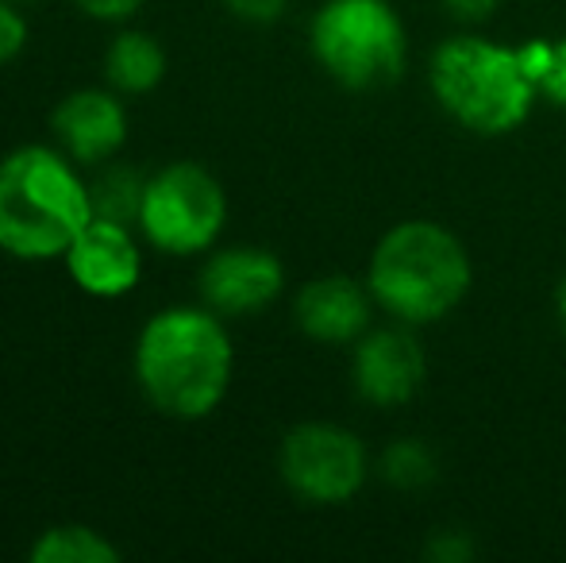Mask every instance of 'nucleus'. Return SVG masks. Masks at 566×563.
<instances>
[{
	"instance_id": "1",
	"label": "nucleus",
	"mask_w": 566,
	"mask_h": 563,
	"mask_svg": "<svg viewBox=\"0 0 566 563\" xmlns=\"http://www.w3.org/2000/svg\"><path fill=\"white\" fill-rule=\"evenodd\" d=\"M143 402L170 421H205L224 406L235 378L228 316L201 305H166L147 316L132 347Z\"/></svg>"
},
{
	"instance_id": "2",
	"label": "nucleus",
	"mask_w": 566,
	"mask_h": 563,
	"mask_svg": "<svg viewBox=\"0 0 566 563\" xmlns=\"http://www.w3.org/2000/svg\"><path fill=\"white\" fill-rule=\"evenodd\" d=\"M93 220L85 166L59 143H20L0 158V251L20 263H54Z\"/></svg>"
},
{
	"instance_id": "3",
	"label": "nucleus",
	"mask_w": 566,
	"mask_h": 563,
	"mask_svg": "<svg viewBox=\"0 0 566 563\" xmlns=\"http://www.w3.org/2000/svg\"><path fill=\"white\" fill-rule=\"evenodd\" d=\"M470 256L448 228L432 220H405L389 228L370 256L374 301L401 324H432L454 313L470 293Z\"/></svg>"
},
{
	"instance_id": "4",
	"label": "nucleus",
	"mask_w": 566,
	"mask_h": 563,
	"mask_svg": "<svg viewBox=\"0 0 566 563\" xmlns=\"http://www.w3.org/2000/svg\"><path fill=\"white\" fill-rule=\"evenodd\" d=\"M428 82L443 113L478 136L516 132L539 97L521 46H501L482 35L448 39L432 54Z\"/></svg>"
},
{
	"instance_id": "5",
	"label": "nucleus",
	"mask_w": 566,
	"mask_h": 563,
	"mask_svg": "<svg viewBox=\"0 0 566 563\" xmlns=\"http://www.w3.org/2000/svg\"><path fill=\"white\" fill-rule=\"evenodd\" d=\"M308 46L324 74L355 93L394 85L409 59L405 23L386 0H324L308 23Z\"/></svg>"
},
{
	"instance_id": "6",
	"label": "nucleus",
	"mask_w": 566,
	"mask_h": 563,
	"mask_svg": "<svg viewBox=\"0 0 566 563\" xmlns=\"http://www.w3.org/2000/svg\"><path fill=\"white\" fill-rule=\"evenodd\" d=\"M228 225V194L201 163H166L147 174L139 209V236L163 256L193 259L220 243Z\"/></svg>"
},
{
	"instance_id": "7",
	"label": "nucleus",
	"mask_w": 566,
	"mask_h": 563,
	"mask_svg": "<svg viewBox=\"0 0 566 563\" xmlns=\"http://www.w3.org/2000/svg\"><path fill=\"white\" fill-rule=\"evenodd\" d=\"M277 471L301 502L343 505L363 490L370 459L355 432L328 421H308L285 432Z\"/></svg>"
},
{
	"instance_id": "8",
	"label": "nucleus",
	"mask_w": 566,
	"mask_h": 563,
	"mask_svg": "<svg viewBox=\"0 0 566 563\" xmlns=\"http://www.w3.org/2000/svg\"><path fill=\"white\" fill-rule=\"evenodd\" d=\"M143 243L147 240H143L135 225L93 217L62 256V267H66L70 282L82 293H90L97 301H119L139 290L143 282V271H147Z\"/></svg>"
},
{
	"instance_id": "9",
	"label": "nucleus",
	"mask_w": 566,
	"mask_h": 563,
	"mask_svg": "<svg viewBox=\"0 0 566 563\" xmlns=\"http://www.w3.org/2000/svg\"><path fill=\"white\" fill-rule=\"evenodd\" d=\"M201 301L209 309H217L220 316H254L262 309H270L285 290V267L274 251L251 248H212L205 259L201 274Z\"/></svg>"
},
{
	"instance_id": "10",
	"label": "nucleus",
	"mask_w": 566,
	"mask_h": 563,
	"mask_svg": "<svg viewBox=\"0 0 566 563\" xmlns=\"http://www.w3.org/2000/svg\"><path fill=\"white\" fill-rule=\"evenodd\" d=\"M127 108L113 85L70 90L51 113V136L82 166H105L127 143Z\"/></svg>"
},
{
	"instance_id": "11",
	"label": "nucleus",
	"mask_w": 566,
	"mask_h": 563,
	"mask_svg": "<svg viewBox=\"0 0 566 563\" xmlns=\"http://www.w3.org/2000/svg\"><path fill=\"white\" fill-rule=\"evenodd\" d=\"M424 352L417 336L405 329H378L363 332L355 340V359H350V378L355 390L370 406H405L424 383Z\"/></svg>"
},
{
	"instance_id": "12",
	"label": "nucleus",
	"mask_w": 566,
	"mask_h": 563,
	"mask_svg": "<svg viewBox=\"0 0 566 563\" xmlns=\"http://www.w3.org/2000/svg\"><path fill=\"white\" fill-rule=\"evenodd\" d=\"M370 285L347 274H324L301 285V293L293 298V321L316 344H355L370 329Z\"/></svg>"
},
{
	"instance_id": "13",
	"label": "nucleus",
	"mask_w": 566,
	"mask_h": 563,
	"mask_svg": "<svg viewBox=\"0 0 566 563\" xmlns=\"http://www.w3.org/2000/svg\"><path fill=\"white\" fill-rule=\"evenodd\" d=\"M101 70H105V85H113L119 97H147L166 82L170 54L150 31L124 28L108 39Z\"/></svg>"
},
{
	"instance_id": "14",
	"label": "nucleus",
	"mask_w": 566,
	"mask_h": 563,
	"mask_svg": "<svg viewBox=\"0 0 566 563\" xmlns=\"http://www.w3.org/2000/svg\"><path fill=\"white\" fill-rule=\"evenodd\" d=\"M28 560L31 563H119L124 552L101 529L82 525V521H66V525L43 529L31 541Z\"/></svg>"
},
{
	"instance_id": "15",
	"label": "nucleus",
	"mask_w": 566,
	"mask_h": 563,
	"mask_svg": "<svg viewBox=\"0 0 566 563\" xmlns=\"http://www.w3.org/2000/svg\"><path fill=\"white\" fill-rule=\"evenodd\" d=\"M143 189H147V178L139 170L124 163H105L101 174L90 181L93 194V217L105 220H119V225H139V209H143Z\"/></svg>"
},
{
	"instance_id": "16",
	"label": "nucleus",
	"mask_w": 566,
	"mask_h": 563,
	"mask_svg": "<svg viewBox=\"0 0 566 563\" xmlns=\"http://www.w3.org/2000/svg\"><path fill=\"white\" fill-rule=\"evenodd\" d=\"M381 475L401 490H420L436 479V456L420 440H397L381 451Z\"/></svg>"
},
{
	"instance_id": "17",
	"label": "nucleus",
	"mask_w": 566,
	"mask_h": 563,
	"mask_svg": "<svg viewBox=\"0 0 566 563\" xmlns=\"http://www.w3.org/2000/svg\"><path fill=\"white\" fill-rule=\"evenodd\" d=\"M28 39H31V23L23 15V4L0 0V66H12L28 51Z\"/></svg>"
},
{
	"instance_id": "18",
	"label": "nucleus",
	"mask_w": 566,
	"mask_h": 563,
	"mask_svg": "<svg viewBox=\"0 0 566 563\" xmlns=\"http://www.w3.org/2000/svg\"><path fill=\"white\" fill-rule=\"evenodd\" d=\"M539 97L566 108V39H547L544 66H539Z\"/></svg>"
},
{
	"instance_id": "19",
	"label": "nucleus",
	"mask_w": 566,
	"mask_h": 563,
	"mask_svg": "<svg viewBox=\"0 0 566 563\" xmlns=\"http://www.w3.org/2000/svg\"><path fill=\"white\" fill-rule=\"evenodd\" d=\"M70 4L97 23H127L147 8V0H70Z\"/></svg>"
},
{
	"instance_id": "20",
	"label": "nucleus",
	"mask_w": 566,
	"mask_h": 563,
	"mask_svg": "<svg viewBox=\"0 0 566 563\" xmlns=\"http://www.w3.org/2000/svg\"><path fill=\"white\" fill-rule=\"evenodd\" d=\"M220 4L243 23H274L290 0H220Z\"/></svg>"
},
{
	"instance_id": "21",
	"label": "nucleus",
	"mask_w": 566,
	"mask_h": 563,
	"mask_svg": "<svg viewBox=\"0 0 566 563\" xmlns=\"http://www.w3.org/2000/svg\"><path fill=\"white\" fill-rule=\"evenodd\" d=\"M443 4H448L451 15H459V20L478 23V20H490L497 0H443Z\"/></svg>"
},
{
	"instance_id": "22",
	"label": "nucleus",
	"mask_w": 566,
	"mask_h": 563,
	"mask_svg": "<svg viewBox=\"0 0 566 563\" xmlns=\"http://www.w3.org/2000/svg\"><path fill=\"white\" fill-rule=\"evenodd\" d=\"M432 556H440L443 563H459L470 556V541H459L454 533H443L440 541L432 544Z\"/></svg>"
},
{
	"instance_id": "23",
	"label": "nucleus",
	"mask_w": 566,
	"mask_h": 563,
	"mask_svg": "<svg viewBox=\"0 0 566 563\" xmlns=\"http://www.w3.org/2000/svg\"><path fill=\"white\" fill-rule=\"evenodd\" d=\"M555 305H559V321H563V329H566V279L559 282V298H555Z\"/></svg>"
},
{
	"instance_id": "24",
	"label": "nucleus",
	"mask_w": 566,
	"mask_h": 563,
	"mask_svg": "<svg viewBox=\"0 0 566 563\" xmlns=\"http://www.w3.org/2000/svg\"><path fill=\"white\" fill-rule=\"evenodd\" d=\"M15 4H23V8H28V4H39V0H15Z\"/></svg>"
}]
</instances>
